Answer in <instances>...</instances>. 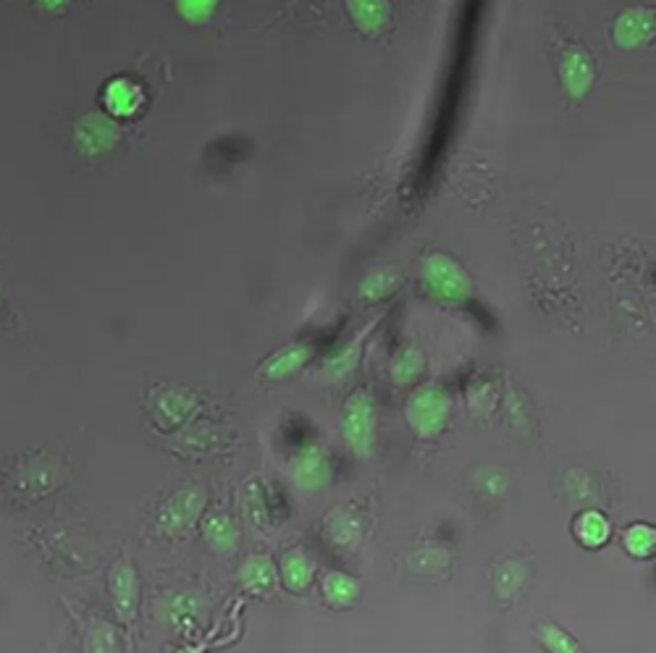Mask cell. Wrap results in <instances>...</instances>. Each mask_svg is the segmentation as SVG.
Segmentation results:
<instances>
[{"label":"cell","instance_id":"1","mask_svg":"<svg viewBox=\"0 0 656 653\" xmlns=\"http://www.w3.org/2000/svg\"><path fill=\"white\" fill-rule=\"evenodd\" d=\"M404 418H408L410 431L417 439H436V435L444 433V428L449 426V418H452L449 394L439 386H421L408 399Z\"/></svg>","mask_w":656,"mask_h":653},{"label":"cell","instance_id":"2","mask_svg":"<svg viewBox=\"0 0 656 653\" xmlns=\"http://www.w3.org/2000/svg\"><path fill=\"white\" fill-rule=\"evenodd\" d=\"M342 435L352 452L360 459H368L373 454V441H376V407L368 392H355L344 407Z\"/></svg>","mask_w":656,"mask_h":653},{"label":"cell","instance_id":"3","mask_svg":"<svg viewBox=\"0 0 656 653\" xmlns=\"http://www.w3.org/2000/svg\"><path fill=\"white\" fill-rule=\"evenodd\" d=\"M423 276H426L428 289L436 297L449 299V303H462L473 292L467 273L454 260L444 258V255H430L426 266H423Z\"/></svg>","mask_w":656,"mask_h":653},{"label":"cell","instance_id":"4","mask_svg":"<svg viewBox=\"0 0 656 653\" xmlns=\"http://www.w3.org/2000/svg\"><path fill=\"white\" fill-rule=\"evenodd\" d=\"M612 40L622 50H643L656 40V9L630 5L617 16Z\"/></svg>","mask_w":656,"mask_h":653},{"label":"cell","instance_id":"5","mask_svg":"<svg viewBox=\"0 0 656 653\" xmlns=\"http://www.w3.org/2000/svg\"><path fill=\"white\" fill-rule=\"evenodd\" d=\"M331 457L324 446L307 444L294 454L292 480L302 491H320L331 480Z\"/></svg>","mask_w":656,"mask_h":653},{"label":"cell","instance_id":"6","mask_svg":"<svg viewBox=\"0 0 656 653\" xmlns=\"http://www.w3.org/2000/svg\"><path fill=\"white\" fill-rule=\"evenodd\" d=\"M559 79H562V87L564 93H568V98L581 102L585 95L591 93V87H594V79H596L594 59H591L583 48L564 50L562 61H559Z\"/></svg>","mask_w":656,"mask_h":653},{"label":"cell","instance_id":"7","mask_svg":"<svg viewBox=\"0 0 656 653\" xmlns=\"http://www.w3.org/2000/svg\"><path fill=\"white\" fill-rule=\"evenodd\" d=\"M205 507V491L201 485H190V489L177 491L169 502H166L163 512H160V525L166 533H179L186 530L190 525L197 522V517L203 515Z\"/></svg>","mask_w":656,"mask_h":653},{"label":"cell","instance_id":"8","mask_svg":"<svg viewBox=\"0 0 656 653\" xmlns=\"http://www.w3.org/2000/svg\"><path fill=\"white\" fill-rule=\"evenodd\" d=\"M145 89L126 76H116L102 89V106L116 119H137L145 111Z\"/></svg>","mask_w":656,"mask_h":653},{"label":"cell","instance_id":"9","mask_svg":"<svg viewBox=\"0 0 656 653\" xmlns=\"http://www.w3.org/2000/svg\"><path fill=\"white\" fill-rule=\"evenodd\" d=\"M315 347L311 342H294L287 344L284 349H279L276 355L260 368V375L268 381H284V378L297 375L307 362L313 360Z\"/></svg>","mask_w":656,"mask_h":653},{"label":"cell","instance_id":"10","mask_svg":"<svg viewBox=\"0 0 656 653\" xmlns=\"http://www.w3.org/2000/svg\"><path fill=\"white\" fill-rule=\"evenodd\" d=\"M111 599H113L116 614H119L124 623H132L134 612H137L139 582H137V572H134L126 562H119V565L111 569Z\"/></svg>","mask_w":656,"mask_h":653},{"label":"cell","instance_id":"11","mask_svg":"<svg viewBox=\"0 0 656 653\" xmlns=\"http://www.w3.org/2000/svg\"><path fill=\"white\" fill-rule=\"evenodd\" d=\"M572 535H575V541L583 549H602L612 538V525H609L607 515H602L599 509H583L572 520Z\"/></svg>","mask_w":656,"mask_h":653},{"label":"cell","instance_id":"12","mask_svg":"<svg viewBox=\"0 0 656 653\" xmlns=\"http://www.w3.org/2000/svg\"><path fill=\"white\" fill-rule=\"evenodd\" d=\"M203 535H205V541H208V546L218 554H234L236 546H240V541H242L240 522H236L231 515H223V512L210 515L208 520H205Z\"/></svg>","mask_w":656,"mask_h":653},{"label":"cell","instance_id":"13","mask_svg":"<svg viewBox=\"0 0 656 653\" xmlns=\"http://www.w3.org/2000/svg\"><path fill=\"white\" fill-rule=\"evenodd\" d=\"M236 578H240V586L247 593H255V595L268 593L276 582V565L268 559V556L255 554L240 567V575H236Z\"/></svg>","mask_w":656,"mask_h":653},{"label":"cell","instance_id":"14","mask_svg":"<svg viewBox=\"0 0 656 653\" xmlns=\"http://www.w3.org/2000/svg\"><path fill=\"white\" fill-rule=\"evenodd\" d=\"M326 538L333 543V546L342 549V552H352V549H357L360 538H363V522H360L355 512L350 509L337 512V515H331V520L326 525Z\"/></svg>","mask_w":656,"mask_h":653},{"label":"cell","instance_id":"15","mask_svg":"<svg viewBox=\"0 0 656 653\" xmlns=\"http://www.w3.org/2000/svg\"><path fill=\"white\" fill-rule=\"evenodd\" d=\"M313 578H315V562L302 552V549H294V552H289L284 556V562H281V580H284L289 591L294 593L307 591Z\"/></svg>","mask_w":656,"mask_h":653},{"label":"cell","instance_id":"16","mask_svg":"<svg viewBox=\"0 0 656 653\" xmlns=\"http://www.w3.org/2000/svg\"><path fill=\"white\" fill-rule=\"evenodd\" d=\"M320 588H324L326 604L337 609H347L360 599V582L347 572H328Z\"/></svg>","mask_w":656,"mask_h":653},{"label":"cell","instance_id":"17","mask_svg":"<svg viewBox=\"0 0 656 653\" xmlns=\"http://www.w3.org/2000/svg\"><path fill=\"white\" fill-rule=\"evenodd\" d=\"M622 546L633 559H654L656 556V528L646 522H635L622 533Z\"/></svg>","mask_w":656,"mask_h":653},{"label":"cell","instance_id":"18","mask_svg":"<svg viewBox=\"0 0 656 653\" xmlns=\"http://www.w3.org/2000/svg\"><path fill=\"white\" fill-rule=\"evenodd\" d=\"M197 614H201V599H197L195 593H173L169 595V601H166L163 619L171 627H184L190 625Z\"/></svg>","mask_w":656,"mask_h":653},{"label":"cell","instance_id":"19","mask_svg":"<svg viewBox=\"0 0 656 653\" xmlns=\"http://www.w3.org/2000/svg\"><path fill=\"white\" fill-rule=\"evenodd\" d=\"M525 580H529V569L514 559L501 562V565L497 567V572H494V588H497V593L501 595V599H512V595H518L520 591H523Z\"/></svg>","mask_w":656,"mask_h":653},{"label":"cell","instance_id":"20","mask_svg":"<svg viewBox=\"0 0 656 653\" xmlns=\"http://www.w3.org/2000/svg\"><path fill=\"white\" fill-rule=\"evenodd\" d=\"M360 344H363V342H360V338H357V342L347 344V347L342 352H337V355H333L331 360H326L324 370H320V375L328 378V381H337V383L344 381V378L357 368V362H360Z\"/></svg>","mask_w":656,"mask_h":653},{"label":"cell","instance_id":"21","mask_svg":"<svg viewBox=\"0 0 656 653\" xmlns=\"http://www.w3.org/2000/svg\"><path fill=\"white\" fill-rule=\"evenodd\" d=\"M423 365H426V360H423L421 349L404 347L400 355L394 357V362H391V378H394V383H400V386L413 383L415 378L423 373Z\"/></svg>","mask_w":656,"mask_h":653},{"label":"cell","instance_id":"22","mask_svg":"<svg viewBox=\"0 0 656 653\" xmlns=\"http://www.w3.org/2000/svg\"><path fill=\"white\" fill-rule=\"evenodd\" d=\"M408 565L417 575H436L449 565V554L439 546H428V549H421V552H415L413 556H410Z\"/></svg>","mask_w":656,"mask_h":653},{"label":"cell","instance_id":"23","mask_svg":"<svg viewBox=\"0 0 656 653\" xmlns=\"http://www.w3.org/2000/svg\"><path fill=\"white\" fill-rule=\"evenodd\" d=\"M538 643L544 645L546 651H555V653H564V651H581V645H578V640L568 636V632L562 630V627L557 625H544L538 627Z\"/></svg>","mask_w":656,"mask_h":653},{"label":"cell","instance_id":"24","mask_svg":"<svg viewBox=\"0 0 656 653\" xmlns=\"http://www.w3.org/2000/svg\"><path fill=\"white\" fill-rule=\"evenodd\" d=\"M475 489L488 498H497L507 491V472L499 470V467H484L475 476Z\"/></svg>","mask_w":656,"mask_h":653},{"label":"cell","instance_id":"25","mask_svg":"<svg viewBox=\"0 0 656 653\" xmlns=\"http://www.w3.org/2000/svg\"><path fill=\"white\" fill-rule=\"evenodd\" d=\"M391 286H394V279L384 276V273H376V276H370L363 286H360V294H363V299H381L389 294Z\"/></svg>","mask_w":656,"mask_h":653}]
</instances>
